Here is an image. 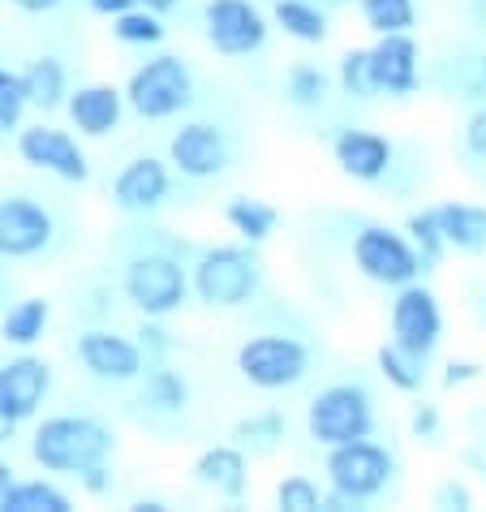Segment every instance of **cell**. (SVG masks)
Listing matches in <instances>:
<instances>
[{
	"instance_id": "obj_1",
	"label": "cell",
	"mask_w": 486,
	"mask_h": 512,
	"mask_svg": "<svg viewBox=\"0 0 486 512\" xmlns=\"http://www.w3.org/2000/svg\"><path fill=\"white\" fill-rule=\"evenodd\" d=\"M112 448H117V435L87 414L44 418L31 439V457L48 474H87L91 465H104L112 457Z\"/></svg>"
},
{
	"instance_id": "obj_2",
	"label": "cell",
	"mask_w": 486,
	"mask_h": 512,
	"mask_svg": "<svg viewBox=\"0 0 486 512\" xmlns=\"http://www.w3.org/2000/svg\"><path fill=\"white\" fill-rule=\"evenodd\" d=\"M194 293L198 302L207 306H220V310H233V306H246L254 293H259V254L246 241V246H216V250H203L194 263Z\"/></svg>"
},
{
	"instance_id": "obj_3",
	"label": "cell",
	"mask_w": 486,
	"mask_h": 512,
	"mask_svg": "<svg viewBox=\"0 0 486 512\" xmlns=\"http://www.w3.org/2000/svg\"><path fill=\"white\" fill-rule=\"evenodd\" d=\"M306 431L314 444H323V448L370 439V431H375V396H370L362 383H332V388H323L310 401Z\"/></svg>"
},
{
	"instance_id": "obj_4",
	"label": "cell",
	"mask_w": 486,
	"mask_h": 512,
	"mask_svg": "<svg viewBox=\"0 0 486 512\" xmlns=\"http://www.w3.org/2000/svg\"><path fill=\"white\" fill-rule=\"evenodd\" d=\"M125 99H130V108L142 121L177 117L181 108L194 104V74L181 56L160 52L130 74V82H125Z\"/></svg>"
},
{
	"instance_id": "obj_5",
	"label": "cell",
	"mask_w": 486,
	"mask_h": 512,
	"mask_svg": "<svg viewBox=\"0 0 486 512\" xmlns=\"http://www.w3.org/2000/svg\"><path fill=\"white\" fill-rule=\"evenodd\" d=\"M349 250H353L357 272L370 284H383V289H405V284H413L426 272V263H422V254L413 250L409 233H396L388 224H362V229L353 233Z\"/></svg>"
},
{
	"instance_id": "obj_6",
	"label": "cell",
	"mask_w": 486,
	"mask_h": 512,
	"mask_svg": "<svg viewBox=\"0 0 486 512\" xmlns=\"http://www.w3.org/2000/svg\"><path fill=\"white\" fill-rule=\"evenodd\" d=\"M190 284L194 280L185 276L181 259H173V254H160V250L134 254V259L125 263V272H121L125 297H130V302L147 319H164V315H173V310H181Z\"/></svg>"
},
{
	"instance_id": "obj_7",
	"label": "cell",
	"mask_w": 486,
	"mask_h": 512,
	"mask_svg": "<svg viewBox=\"0 0 486 512\" xmlns=\"http://www.w3.org/2000/svg\"><path fill=\"white\" fill-rule=\"evenodd\" d=\"M237 371L250 388L259 392H284V388H297L310 371V349L302 345L297 336H284V332H263V336H250L246 345L237 349Z\"/></svg>"
},
{
	"instance_id": "obj_8",
	"label": "cell",
	"mask_w": 486,
	"mask_h": 512,
	"mask_svg": "<svg viewBox=\"0 0 486 512\" xmlns=\"http://www.w3.org/2000/svg\"><path fill=\"white\" fill-rule=\"evenodd\" d=\"M327 482L336 491H349L353 500H375L388 491V482L396 478V457L383 444L370 439H353V444H336L327 448Z\"/></svg>"
},
{
	"instance_id": "obj_9",
	"label": "cell",
	"mask_w": 486,
	"mask_h": 512,
	"mask_svg": "<svg viewBox=\"0 0 486 512\" xmlns=\"http://www.w3.org/2000/svg\"><path fill=\"white\" fill-rule=\"evenodd\" d=\"M203 26H207V44L220 56H233V61L263 52L271 35V22L263 18V9L254 0H207Z\"/></svg>"
},
{
	"instance_id": "obj_10",
	"label": "cell",
	"mask_w": 486,
	"mask_h": 512,
	"mask_svg": "<svg viewBox=\"0 0 486 512\" xmlns=\"http://www.w3.org/2000/svg\"><path fill=\"white\" fill-rule=\"evenodd\" d=\"M392 340L405 345L409 353H422L431 358L443 340V310H439V297L435 289H426L422 280L396 289V302H392Z\"/></svg>"
},
{
	"instance_id": "obj_11",
	"label": "cell",
	"mask_w": 486,
	"mask_h": 512,
	"mask_svg": "<svg viewBox=\"0 0 486 512\" xmlns=\"http://www.w3.org/2000/svg\"><path fill=\"white\" fill-rule=\"evenodd\" d=\"M56 237V220L39 198L9 194L0 198V259H31L44 254Z\"/></svg>"
},
{
	"instance_id": "obj_12",
	"label": "cell",
	"mask_w": 486,
	"mask_h": 512,
	"mask_svg": "<svg viewBox=\"0 0 486 512\" xmlns=\"http://www.w3.org/2000/svg\"><path fill=\"white\" fill-rule=\"evenodd\" d=\"M168 164L190 181H216L224 168L233 164V147H228V134L220 125L190 121L173 134V142H168Z\"/></svg>"
},
{
	"instance_id": "obj_13",
	"label": "cell",
	"mask_w": 486,
	"mask_h": 512,
	"mask_svg": "<svg viewBox=\"0 0 486 512\" xmlns=\"http://www.w3.org/2000/svg\"><path fill=\"white\" fill-rule=\"evenodd\" d=\"M18 155L31 168H44V173L69 181V186H82V181L91 177V164H87V155H82L78 138L56 130V125H44V121L18 134Z\"/></svg>"
},
{
	"instance_id": "obj_14",
	"label": "cell",
	"mask_w": 486,
	"mask_h": 512,
	"mask_svg": "<svg viewBox=\"0 0 486 512\" xmlns=\"http://www.w3.org/2000/svg\"><path fill=\"white\" fill-rule=\"evenodd\" d=\"M74 353L95 379H108V383H134V379H142V371H147V353H142L138 340L104 332V327L82 332Z\"/></svg>"
},
{
	"instance_id": "obj_15",
	"label": "cell",
	"mask_w": 486,
	"mask_h": 512,
	"mask_svg": "<svg viewBox=\"0 0 486 512\" xmlns=\"http://www.w3.org/2000/svg\"><path fill=\"white\" fill-rule=\"evenodd\" d=\"M48 388H52V371H48L44 358L22 353V358L5 362V366H0V414L22 426L26 418L39 414Z\"/></svg>"
},
{
	"instance_id": "obj_16",
	"label": "cell",
	"mask_w": 486,
	"mask_h": 512,
	"mask_svg": "<svg viewBox=\"0 0 486 512\" xmlns=\"http://www.w3.org/2000/svg\"><path fill=\"white\" fill-rule=\"evenodd\" d=\"M173 190V177H168V164L155 160V155H138L117 173L112 181V203H117L125 216H147L155 211Z\"/></svg>"
},
{
	"instance_id": "obj_17",
	"label": "cell",
	"mask_w": 486,
	"mask_h": 512,
	"mask_svg": "<svg viewBox=\"0 0 486 512\" xmlns=\"http://www.w3.org/2000/svg\"><path fill=\"white\" fill-rule=\"evenodd\" d=\"M418 39L409 31L400 35H379V44L370 48V61H375V82H379V95H392V99H409L422 82V65H418Z\"/></svg>"
},
{
	"instance_id": "obj_18",
	"label": "cell",
	"mask_w": 486,
	"mask_h": 512,
	"mask_svg": "<svg viewBox=\"0 0 486 512\" xmlns=\"http://www.w3.org/2000/svg\"><path fill=\"white\" fill-rule=\"evenodd\" d=\"M332 155H336V164L345 177L362 181V186H375V181L388 177L396 147L375 130H340L332 142Z\"/></svg>"
},
{
	"instance_id": "obj_19",
	"label": "cell",
	"mask_w": 486,
	"mask_h": 512,
	"mask_svg": "<svg viewBox=\"0 0 486 512\" xmlns=\"http://www.w3.org/2000/svg\"><path fill=\"white\" fill-rule=\"evenodd\" d=\"M125 104H130V99H125V91L112 87V82H91V87L69 91L65 112H69V121H74L78 134L104 138V134H112L121 125Z\"/></svg>"
},
{
	"instance_id": "obj_20",
	"label": "cell",
	"mask_w": 486,
	"mask_h": 512,
	"mask_svg": "<svg viewBox=\"0 0 486 512\" xmlns=\"http://www.w3.org/2000/svg\"><path fill=\"white\" fill-rule=\"evenodd\" d=\"M194 482L207 491L224 495V500H241L250 482V465H246V448L241 444H216L194 461Z\"/></svg>"
},
{
	"instance_id": "obj_21",
	"label": "cell",
	"mask_w": 486,
	"mask_h": 512,
	"mask_svg": "<svg viewBox=\"0 0 486 512\" xmlns=\"http://www.w3.org/2000/svg\"><path fill=\"white\" fill-rule=\"evenodd\" d=\"M435 216L456 254H486V207L482 203H439Z\"/></svg>"
},
{
	"instance_id": "obj_22",
	"label": "cell",
	"mask_w": 486,
	"mask_h": 512,
	"mask_svg": "<svg viewBox=\"0 0 486 512\" xmlns=\"http://www.w3.org/2000/svg\"><path fill=\"white\" fill-rule=\"evenodd\" d=\"M22 87H26L31 108L56 112V108H65V99H69V74H65V65L56 61V56H39V61L26 65Z\"/></svg>"
},
{
	"instance_id": "obj_23",
	"label": "cell",
	"mask_w": 486,
	"mask_h": 512,
	"mask_svg": "<svg viewBox=\"0 0 486 512\" xmlns=\"http://www.w3.org/2000/svg\"><path fill=\"white\" fill-rule=\"evenodd\" d=\"M142 405H151L155 414H185L190 405V383L168 362H151L142 371Z\"/></svg>"
},
{
	"instance_id": "obj_24",
	"label": "cell",
	"mask_w": 486,
	"mask_h": 512,
	"mask_svg": "<svg viewBox=\"0 0 486 512\" xmlns=\"http://www.w3.org/2000/svg\"><path fill=\"white\" fill-rule=\"evenodd\" d=\"M271 26H280L297 44H323L327 9L314 5V0H276V5H271Z\"/></svg>"
},
{
	"instance_id": "obj_25",
	"label": "cell",
	"mask_w": 486,
	"mask_h": 512,
	"mask_svg": "<svg viewBox=\"0 0 486 512\" xmlns=\"http://www.w3.org/2000/svg\"><path fill=\"white\" fill-rule=\"evenodd\" d=\"M224 220L228 229H233L241 241H250V246H263V241L276 233V220L280 211L263 203V198H233V203L224 207Z\"/></svg>"
},
{
	"instance_id": "obj_26",
	"label": "cell",
	"mask_w": 486,
	"mask_h": 512,
	"mask_svg": "<svg viewBox=\"0 0 486 512\" xmlns=\"http://www.w3.org/2000/svg\"><path fill=\"white\" fill-rule=\"evenodd\" d=\"M48 319H52V306L44 297H22V302L5 315V323H0V336H5V345L31 349L35 340H44Z\"/></svg>"
},
{
	"instance_id": "obj_27",
	"label": "cell",
	"mask_w": 486,
	"mask_h": 512,
	"mask_svg": "<svg viewBox=\"0 0 486 512\" xmlns=\"http://www.w3.org/2000/svg\"><path fill=\"white\" fill-rule=\"evenodd\" d=\"M426 362H431V358H422V353H409L405 345H396V340L379 345V353H375L379 375L388 379L396 392H418L422 383H426Z\"/></svg>"
},
{
	"instance_id": "obj_28",
	"label": "cell",
	"mask_w": 486,
	"mask_h": 512,
	"mask_svg": "<svg viewBox=\"0 0 486 512\" xmlns=\"http://www.w3.org/2000/svg\"><path fill=\"white\" fill-rule=\"evenodd\" d=\"M443 87L456 99L486 104V52H461L443 65Z\"/></svg>"
},
{
	"instance_id": "obj_29",
	"label": "cell",
	"mask_w": 486,
	"mask_h": 512,
	"mask_svg": "<svg viewBox=\"0 0 486 512\" xmlns=\"http://www.w3.org/2000/svg\"><path fill=\"white\" fill-rule=\"evenodd\" d=\"M0 512H74V500L52 482H13L0 500Z\"/></svg>"
},
{
	"instance_id": "obj_30",
	"label": "cell",
	"mask_w": 486,
	"mask_h": 512,
	"mask_svg": "<svg viewBox=\"0 0 486 512\" xmlns=\"http://www.w3.org/2000/svg\"><path fill=\"white\" fill-rule=\"evenodd\" d=\"M284 431H289V422H284L280 409H263V414L241 418V422L233 426V439H237L241 448H250V452H259V457H267V452L280 448Z\"/></svg>"
},
{
	"instance_id": "obj_31",
	"label": "cell",
	"mask_w": 486,
	"mask_h": 512,
	"mask_svg": "<svg viewBox=\"0 0 486 512\" xmlns=\"http://www.w3.org/2000/svg\"><path fill=\"white\" fill-rule=\"evenodd\" d=\"M357 9H362V22L375 35H400V31H413V22H418V5L413 0H357Z\"/></svg>"
},
{
	"instance_id": "obj_32",
	"label": "cell",
	"mask_w": 486,
	"mask_h": 512,
	"mask_svg": "<svg viewBox=\"0 0 486 512\" xmlns=\"http://www.w3.org/2000/svg\"><path fill=\"white\" fill-rule=\"evenodd\" d=\"M405 233H409V241H413V250L422 254L426 272H431V267H439V263H443V254L452 250V246H448V237H443V229H439V216H435V207H426V211H413V216L405 220Z\"/></svg>"
},
{
	"instance_id": "obj_33",
	"label": "cell",
	"mask_w": 486,
	"mask_h": 512,
	"mask_svg": "<svg viewBox=\"0 0 486 512\" xmlns=\"http://www.w3.org/2000/svg\"><path fill=\"white\" fill-rule=\"evenodd\" d=\"M340 91L349 99H375L379 95V82H375V61H370V48H349L340 56Z\"/></svg>"
},
{
	"instance_id": "obj_34",
	"label": "cell",
	"mask_w": 486,
	"mask_h": 512,
	"mask_svg": "<svg viewBox=\"0 0 486 512\" xmlns=\"http://www.w3.org/2000/svg\"><path fill=\"white\" fill-rule=\"evenodd\" d=\"M327 87H332V78L323 74L319 65H293L289 69V78H284V95H289V104L293 108H323L327 104Z\"/></svg>"
},
{
	"instance_id": "obj_35",
	"label": "cell",
	"mask_w": 486,
	"mask_h": 512,
	"mask_svg": "<svg viewBox=\"0 0 486 512\" xmlns=\"http://www.w3.org/2000/svg\"><path fill=\"white\" fill-rule=\"evenodd\" d=\"M112 35L121 39V44H138V48H155L164 39V22L155 9H142L134 5L130 13H121V18H112Z\"/></svg>"
},
{
	"instance_id": "obj_36",
	"label": "cell",
	"mask_w": 486,
	"mask_h": 512,
	"mask_svg": "<svg viewBox=\"0 0 486 512\" xmlns=\"http://www.w3.org/2000/svg\"><path fill=\"white\" fill-rule=\"evenodd\" d=\"M276 508H284V512H323L319 482L306 478V474H289L276 487Z\"/></svg>"
},
{
	"instance_id": "obj_37",
	"label": "cell",
	"mask_w": 486,
	"mask_h": 512,
	"mask_svg": "<svg viewBox=\"0 0 486 512\" xmlns=\"http://www.w3.org/2000/svg\"><path fill=\"white\" fill-rule=\"evenodd\" d=\"M26 104H31V99H26L22 74H9V69H0V134L18 130Z\"/></svg>"
},
{
	"instance_id": "obj_38",
	"label": "cell",
	"mask_w": 486,
	"mask_h": 512,
	"mask_svg": "<svg viewBox=\"0 0 486 512\" xmlns=\"http://www.w3.org/2000/svg\"><path fill=\"white\" fill-rule=\"evenodd\" d=\"M409 431L413 439H426V444H439V435H443V418H439V409L435 405H413V414H409Z\"/></svg>"
},
{
	"instance_id": "obj_39",
	"label": "cell",
	"mask_w": 486,
	"mask_h": 512,
	"mask_svg": "<svg viewBox=\"0 0 486 512\" xmlns=\"http://www.w3.org/2000/svg\"><path fill=\"white\" fill-rule=\"evenodd\" d=\"M138 345H142V353H147V366L151 362H164L168 358V349H173V340H168V332L155 319H147L138 327Z\"/></svg>"
},
{
	"instance_id": "obj_40",
	"label": "cell",
	"mask_w": 486,
	"mask_h": 512,
	"mask_svg": "<svg viewBox=\"0 0 486 512\" xmlns=\"http://www.w3.org/2000/svg\"><path fill=\"white\" fill-rule=\"evenodd\" d=\"M461 142H465V151L474 155V160H486V104H478L474 112H469Z\"/></svg>"
},
{
	"instance_id": "obj_41",
	"label": "cell",
	"mask_w": 486,
	"mask_h": 512,
	"mask_svg": "<svg viewBox=\"0 0 486 512\" xmlns=\"http://www.w3.org/2000/svg\"><path fill=\"white\" fill-rule=\"evenodd\" d=\"M435 508H443V512H469V508H474V495H469V487H461V482H439Z\"/></svg>"
},
{
	"instance_id": "obj_42",
	"label": "cell",
	"mask_w": 486,
	"mask_h": 512,
	"mask_svg": "<svg viewBox=\"0 0 486 512\" xmlns=\"http://www.w3.org/2000/svg\"><path fill=\"white\" fill-rule=\"evenodd\" d=\"M478 379H482L478 362H448V371H443V388H465V383H478Z\"/></svg>"
},
{
	"instance_id": "obj_43",
	"label": "cell",
	"mask_w": 486,
	"mask_h": 512,
	"mask_svg": "<svg viewBox=\"0 0 486 512\" xmlns=\"http://www.w3.org/2000/svg\"><path fill=\"white\" fill-rule=\"evenodd\" d=\"M357 508H362V500H353L349 491H336V487L323 491V512H357Z\"/></svg>"
},
{
	"instance_id": "obj_44",
	"label": "cell",
	"mask_w": 486,
	"mask_h": 512,
	"mask_svg": "<svg viewBox=\"0 0 486 512\" xmlns=\"http://www.w3.org/2000/svg\"><path fill=\"white\" fill-rule=\"evenodd\" d=\"M82 478V487H87L91 495H104V491H112V474H108V465H91L87 474H78Z\"/></svg>"
},
{
	"instance_id": "obj_45",
	"label": "cell",
	"mask_w": 486,
	"mask_h": 512,
	"mask_svg": "<svg viewBox=\"0 0 486 512\" xmlns=\"http://www.w3.org/2000/svg\"><path fill=\"white\" fill-rule=\"evenodd\" d=\"M95 13H104V18H121V13H130L138 0H87Z\"/></svg>"
},
{
	"instance_id": "obj_46",
	"label": "cell",
	"mask_w": 486,
	"mask_h": 512,
	"mask_svg": "<svg viewBox=\"0 0 486 512\" xmlns=\"http://www.w3.org/2000/svg\"><path fill=\"white\" fill-rule=\"evenodd\" d=\"M9 5H18L22 13H52V9H61L65 0H9Z\"/></svg>"
},
{
	"instance_id": "obj_47",
	"label": "cell",
	"mask_w": 486,
	"mask_h": 512,
	"mask_svg": "<svg viewBox=\"0 0 486 512\" xmlns=\"http://www.w3.org/2000/svg\"><path fill=\"white\" fill-rule=\"evenodd\" d=\"M138 5H142V9H155V13L164 18V13H173V9L181 5V0H138Z\"/></svg>"
},
{
	"instance_id": "obj_48",
	"label": "cell",
	"mask_w": 486,
	"mask_h": 512,
	"mask_svg": "<svg viewBox=\"0 0 486 512\" xmlns=\"http://www.w3.org/2000/svg\"><path fill=\"white\" fill-rule=\"evenodd\" d=\"M469 18H474V26L486 35V0H474V5H469Z\"/></svg>"
},
{
	"instance_id": "obj_49",
	"label": "cell",
	"mask_w": 486,
	"mask_h": 512,
	"mask_svg": "<svg viewBox=\"0 0 486 512\" xmlns=\"http://www.w3.org/2000/svg\"><path fill=\"white\" fill-rule=\"evenodd\" d=\"M130 512H168V504L164 500H134Z\"/></svg>"
},
{
	"instance_id": "obj_50",
	"label": "cell",
	"mask_w": 486,
	"mask_h": 512,
	"mask_svg": "<svg viewBox=\"0 0 486 512\" xmlns=\"http://www.w3.org/2000/svg\"><path fill=\"white\" fill-rule=\"evenodd\" d=\"M9 487H13V469L0 461V500H5V491H9Z\"/></svg>"
},
{
	"instance_id": "obj_51",
	"label": "cell",
	"mask_w": 486,
	"mask_h": 512,
	"mask_svg": "<svg viewBox=\"0 0 486 512\" xmlns=\"http://www.w3.org/2000/svg\"><path fill=\"white\" fill-rule=\"evenodd\" d=\"M13 431H18V422H9L5 414H0V444H9V439H13Z\"/></svg>"
},
{
	"instance_id": "obj_52",
	"label": "cell",
	"mask_w": 486,
	"mask_h": 512,
	"mask_svg": "<svg viewBox=\"0 0 486 512\" xmlns=\"http://www.w3.org/2000/svg\"><path fill=\"white\" fill-rule=\"evenodd\" d=\"M314 5H323V9H336V5H349V0H314Z\"/></svg>"
}]
</instances>
